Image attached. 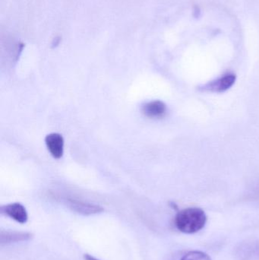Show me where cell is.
Listing matches in <instances>:
<instances>
[{"instance_id": "7a4b0ae2", "label": "cell", "mask_w": 259, "mask_h": 260, "mask_svg": "<svg viewBox=\"0 0 259 260\" xmlns=\"http://www.w3.org/2000/svg\"><path fill=\"white\" fill-rule=\"evenodd\" d=\"M2 213L21 224H26L28 215L25 207L21 203H15L6 205L1 208Z\"/></svg>"}, {"instance_id": "277c9868", "label": "cell", "mask_w": 259, "mask_h": 260, "mask_svg": "<svg viewBox=\"0 0 259 260\" xmlns=\"http://www.w3.org/2000/svg\"><path fill=\"white\" fill-rule=\"evenodd\" d=\"M46 145L51 155L55 158H60L63 154L64 140L61 135L51 133L45 139Z\"/></svg>"}, {"instance_id": "ba28073f", "label": "cell", "mask_w": 259, "mask_h": 260, "mask_svg": "<svg viewBox=\"0 0 259 260\" xmlns=\"http://www.w3.org/2000/svg\"><path fill=\"white\" fill-rule=\"evenodd\" d=\"M180 260H211L207 253L202 251H190L184 255Z\"/></svg>"}, {"instance_id": "8992f818", "label": "cell", "mask_w": 259, "mask_h": 260, "mask_svg": "<svg viewBox=\"0 0 259 260\" xmlns=\"http://www.w3.org/2000/svg\"><path fill=\"white\" fill-rule=\"evenodd\" d=\"M33 235L29 232H2L0 242H1V244L25 242V241H30Z\"/></svg>"}, {"instance_id": "9c48e42d", "label": "cell", "mask_w": 259, "mask_h": 260, "mask_svg": "<svg viewBox=\"0 0 259 260\" xmlns=\"http://www.w3.org/2000/svg\"><path fill=\"white\" fill-rule=\"evenodd\" d=\"M84 259H85V260H100L97 259V258L94 257V256H91V255L88 254V253L84 255Z\"/></svg>"}, {"instance_id": "6da1fadb", "label": "cell", "mask_w": 259, "mask_h": 260, "mask_svg": "<svg viewBox=\"0 0 259 260\" xmlns=\"http://www.w3.org/2000/svg\"><path fill=\"white\" fill-rule=\"evenodd\" d=\"M206 222V214L199 208H188L179 211L175 218L176 229L187 235L197 233L204 229Z\"/></svg>"}, {"instance_id": "5b68a950", "label": "cell", "mask_w": 259, "mask_h": 260, "mask_svg": "<svg viewBox=\"0 0 259 260\" xmlns=\"http://www.w3.org/2000/svg\"><path fill=\"white\" fill-rule=\"evenodd\" d=\"M68 205L73 211L84 215H95L103 212V209L99 206L82 203L76 200H68Z\"/></svg>"}, {"instance_id": "52a82bcc", "label": "cell", "mask_w": 259, "mask_h": 260, "mask_svg": "<svg viewBox=\"0 0 259 260\" xmlns=\"http://www.w3.org/2000/svg\"><path fill=\"white\" fill-rule=\"evenodd\" d=\"M142 111L144 115L151 118H160L166 114L167 107L161 101H154L144 105Z\"/></svg>"}, {"instance_id": "3957f363", "label": "cell", "mask_w": 259, "mask_h": 260, "mask_svg": "<svg viewBox=\"0 0 259 260\" xmlns=\"http://www.w3.org/2000/svg\"><path fill=\"white\" fill-rule=\"evenodd\" d=\"M236 76L234 74H227L220 79H216L204 85L202 91L211 92H223L229 89L235 83Z\"/></svg>"}]
</instances>
